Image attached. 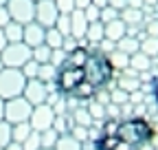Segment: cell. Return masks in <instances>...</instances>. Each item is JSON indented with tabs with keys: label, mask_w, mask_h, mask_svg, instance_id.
Returning a JSON list of instances; mask_svg holds the SVG:
<instances>
[{
	"label": "cell",
	"mask_w": 158,
	"mask_h": 150,
	"mask_svg": "<svg viewBox=\"0 0 158 150\" xmlns=\"http://www.w3.org/2000/svg\"><path fill=\"white\" fill-rule=\"evenodd\" d=\"M44 33H46V29H44L42 24H37L35 20H33V22H27V24H24V31H22V42H24L27 46L35 49V46H40V44H44Z\"/></svg>",
	"instance_id": "obj_11"
},
{
	"label": "cell",
	"mask_w": 158,
	"mask_h": 150,
	"mask_svg": "<svg viewBox=\"0 0 158 150\" xmlns=\"http://www.w3.org/2000/svg\"><path fill=\"white\" fill-rule=\"evenodd\" d=\"M81 141H77L70 133H62L57 137V141H55V146H53V150H81Z\"/></svg>",
	"instance_id": "obj_17"
},
{
	"label": "cell",
	"mask_w": 158,
	"mask_h": 150,
	"mask_svg": "<svg viewBox=\"0 0 158 150\" xmlns=\"http://www.w3.org/2000/svg\"><path fill=\"white\" fill-rule=\"evenodd\" d=\"M31 126L29 121H20V124H11V141H18V143H22L29 135H31Z\"/></svg>",
	"instance_id": "obj_23"
},
{
	"label": "cell",
	"mask_w": 158,
	"mask_h": 150,
	"mask_svg": "<svg viewBox=\"0 0 158 150\" xmlns=\"http://www.w3.org/2000/svg\"><path fill=\"white\" fill-rule=\"evenodd\" d=\"M84 40H88L90 44H99V42H101V40H103V22H101V20H97V22H88Z\"/></svg>",
	"instance_id": "obj_19"
},
{
	"label": "cell",
	"mask_w": 158,
	"mask_h": 150,
	"mask_svg": "<svg viewBox=\"0 0 158 150\" xmlns=\"http://www.w3.org/2000/svg\"><path fill=\"white\" fill-rule=\"evenodd\" d=\"M0 71H2V62H0Z\"/></svg>",
	"instance_id": "obj_54"
},
{
	"label": "cell",
	"mask_w": 158,
	"mask_h": 150,
	"mask_svg": "<svg viewBox=\"0 0 158 150\" xmlns=\"http://www.w3.org/2000/svg\"><path fill=\"white\" fill-rule=\"evenodd\" d=\"M59 13H70L75 9V0H53Z\"/></svg>",
	"instance_id": "obj_39"
},
{
	"label": "cell",
	"mask_w": 158,
	"mask_h": 150,
	"mask_svg": "<svg viewBox=\"0 0 158 150\" xmlns=\"http://www.w3.org/2000/svg\"><path fill=\"white\" fill-rule=\"evenodd\" d=\"M31 60V46L24 42H9L0 51V62L7 68H22Z\"/></svg>",
	"instance_id": "obj_4"
},
{
	"label": "cell",
	"mask_w": 158,
	"mask_h": 150,
	"mask_svg": "<svg viewBox=\"0 0 158 150\" xmlns=\"http://www.w3.org/2000/svg\"><path fill=\"white\" fill-rule=\"evenodd\" d=\"M118 88H123L125 93H134V90H138V88H141V80H138L136 75L125 73L123 77L118 80Z\"/></svg>",
	"instance_id": "obj_27"
},
{
	"label": "cell",
	"mask_w": 158,
	"mask_h": 150,
	"mask_svg": "<svg viewBox=\"0 0 158 150\" xmlns=\"http://www.w3.org/2000/svg\"><path fill=\"white\" fill-rule=\"evenodd\" d=\"M149 66H152V58H147L145 53L136 51V53H132V55H130L127 68H132L134 73H145V71H149Z\"/></svg>",
	"instance_id": "obj_15"
},
{
	"label": "cell",
	"mask_w": 158,
	"mask_h": 150,
	"mask_svg": "<svg viewBox=\"0 0 158 150\" xmlns=\"http://www.w3.org/2000/svg\"><path fill=\"white\" fill-rule=\"evenodd\" d=\"M127 7H132V9H143L145 5H143V0H127Z\"/></svg>",
	"instance_id": "obj_43"
},
{
	"label": "cell",
	"mask_w": 158,
	"mask_h": 150,
	"mask_svg": "<svg viewBox=\"0 0 158 150\" xmlns=\"http://www.w3.org/2000/svg\"><path fill=\"white\" fill-rule=\"evenodd\" d=\"M90 5V0H75V9H86Z\"/></svg>",
	"instance_id": "obj_45"
},
{
	"label": "cell",
	"mask_w": 158,
	"mask_h": 150,
	"mask_svg": "<svg viewBox=\"0 0 158 150\" xmlns=\"http://www.w3.org/2000/svg\"><path fill=\"white\" fill-rule=\"evenodd\" d=\"M2 119H5V99L0 97V121H2Z\"/></svg>",
	"instance_id": "obj_48"
},
{
	"label": "cell",
	"mask_w": 158,
	"mask_h": 150,
	"mask_svg": "<svg viewBox=\"0 0 158 150\" xmlns=\"http://www.w3.org/2000/svg\"><path fill=\"white\" fill-rule=\"evenodd\" d=\"M84 82V68H75L68 64H59L57 66V77H55V86L62 95H73L75 88Z\"/></svg>",
	"instance_id": "obj_5"
},
{
	"label": "cell",
	"mask_w": 158,
	"mask_h": 150,
	"mask_svg": "<svg viewBox=\"0 0 158 150\" xmlns=\"http://www.w3.org/2000/svg\"><path fill=\"white\" fill-rule=\"evenodd\" d=\"M110 99H112V104H116V106H123V104L130 102V93H125L123 88H118V86H116V88L112 90Z\"/></svg>",
	"instance_id": "obj_33"
},
{
	"label": "cell",
	"mask_w": 158,
	"mask_h": 150,
	"mask_svg": "<svg viewBox=\"0 0 158 150\" xmlns=\"http://www.w3.org/2000/svg\"><path fill=\"white\" fill-rule=\"evenodd\" d=\"M7 5V0H0V7H5Z\"/></svg>",
	"instance_id": "obj_52"
},
{
	"label": "cell",
	"mask_w": 158,
	"mask_h": 150,
	"mask_svg": "<svg viewBox=\"0 0 158 150\" xmlns=\"http://www.w3.org/2000/svg\"><path fill=\"white\" fill-rule=\"evenodd\" d=\"M55 77H57V66H55V64H51V62L40 64V71H37V80H40V82L55 84Z\"/></svg>",
	"instance_id": "obj_21"
},
{
	"label": "cell",
	"mask_w": 158,
	"mask_h": 150,
	"mask_svg": "<svg viewBox=\"0 0 158 150\" xmlns=\"http://www.w3.org/2000/svg\"><path fill=\"white\" fill-rule=\"evenodd\" d=\"M68 117L66 115H55V121H53V128L57 130V133L59 135H62V133H68Z\"/></svg>",
	"instance_id": "obj_36"
},
{
	"label": "cell",
	"mask_w": 158,
	"mask_h": 150,
	"mask_svg": "<svg viewBox=\"0 0 158 150\" xmlns=\"http://www.w3.org/2000/svg\"><path fill=\"white\" fill-rule=\"evenodd\" d=\"M5 9L13 22L27 24V22H33L35 18V0H7Z\"/></svg>",
	"instance_id": "obj_7"
},
{
	"label": "cell",
	"mask_w": 158,
	"mask_h": 150,
	"mask_svg": "<svg viewBox=\"0 0 158 150\" xmlns=\"http://www.w3.org/2000/svg\"><path fill=\"white\" fill-rule=\"evenodd\" d=\"M125 33H127V24L121 20V18H114V20H110V22L103 24V38L110 40V42H114V44L121 40Z\"/></svg>",
	"instance_id": "obj_13"
},
{
	"label": "cell",
	"mask_w": 158,
	"mask_h": 150,
	"mask_svg": "<svg viewBox=\"0 0 158 150\" xmlns=\"http://www.w3.org/2000/svg\"><path fill=\"white\" fill-rule=\"evenodd\" d=\"M62 42H64V35L59 33L55 27H48L46 33H44V44L51 46V49H62Z\"/></svg>",
	"instance_id": "obj_25"
},
{
	"label": "cell",
	"mask_w": 158,
	"mask_h": 150,
	"mask_svg": "<svg viewBox=\"0 0 158 150\" xmlns=\"http://www.w3.org/2000/svg\"><path fill=\"white\" fill-rule=\"evenodd\" d=\"M20 71H22V75H24L27 80H35V77H37V71H40V64H37L35 60H29Z\"/></svg>",
	"instance_id": "obj_34"
},
{
	"label": "cell",
	"mask_w": 158,
	"mask_h": 150,
	"mask_svg": "<svg viewBox=\"0 0 158 150\" xmlns=\"http://www.w3.org/2000/svg\"><path fill=\"white\" fill-rule=\"evenodd\" d=\"M57 15H59V11H57L53 0H37V2H35V18H33V20L37 24H42L44 29L55 27Z\"/></svg>",
	"instance_id": "obj_10"
},
{
	"label": "cell",
	"mask_w": 158,
	"mask_h": 150,
	"mask_svg": "<svg viewBox=\"0 0 158 150\" xmlns=\"http://www.w3.org/2000/svg\"><path fill=\"white\" fill-rule=\"evenodd\" d=\"M55 29L62 33L64 38H68L70 35V15L68 13H59L57 20H55Z\"/></svg>",
	"instance_id": "obj_29"
},
{
	"label": "cell",
	"mask_w": 158,
	"mask_h": 150,
	"mask_svg": "<svg viewBox=\"0 0 158 150\" xmlns=\"http://www.w3.org/2000/svg\"><path fill=\"white\" fill-rule=\"evenodd\" d=\"M40 150H53V148H40Z\"/></svg>",
	"instance_id": "obj_53"
},
{
	"label": "cell",
	"mask_w": 158,
	"mask_h": 150,
	"mask_svg": "<svg viewBox=\"0 0 158 150\" xmlns=\"http://www.w3.org/2000/svg\"><path fill=\"white\" fill-rule=\"evenodd\" d=\"M24 86H27V77L22 75V71L2 66V71H0V97L2 99L20 97Z\"/></svg>",
	"instance_id": "obj_3"
},
{
	"label": "cell",
	"mask_w": 158,
	"mask_h": 150,
	"mask_svg": "<svg viewBox=\"0 0 158 150\" xmlns=\"http://www.w3.org/2000/svg\"><path fill=\"white\" fill-rule=\"evenodd\" d=\"M70 119H73V124H77V126H90L92 124V117H90V113H88V108H77V110H73L70 113Z\"/></svg>",
	"instance_id": "obj_28"
},
{
	"label": "cell",
	"mask_w": 158,
	"mask_h": 150,
	"mask_svg": "<svg viewBox=\"0 0 158 150\" xmlns=\"http://www.w3.org/2000/svg\"><path fill=\"white\" fill-rule=\"evenodd\" d=\"M90 5H94V7H99V9H103V7H108V0H90Z\"/></svg>",
	"instance_id": "obj_47"
},
{
	"label": "cell",
	"mask_w": 158,
	"mask_h": 150,
	"mask_svg": "<svg viewBox=\"0 0 158 150\" xmlns=\"http://www.w3.org/2000/svg\"><path fill=\"white\" fill-rule=\"evenodd\" d=\"M108 60H110V64H112V68H114V71H116V68H127L130 55H127V53H123V51H118V49H114V51H110V53H108Z\"/></svg>",
	"instance_id": "obj_24"
},
{
	"label": "cell",
	"mask_w": 158,
	"mask_h": 150,
	"mask_svg": "<svg viewBox=\"0 0 158 150\" xmlns=\"http://www.w3.org/2000/svg\"><path fill=\"white\" fill-rule=\"evenodd\" d=\"M138 51L145 53L147 58H156V55H158V35H145V38H141V46H138Z\"/></svg>",
	"instance_id": "obj_20"
},
{
	"label": "cell",
	"mask_w": 158,
	"mask_h": 150,
	"mask_svg": "<svg viewBox=\"0 0 158 150\" xmlns=\"http://www.w3.org/2000/svg\"><path fill=\"white\" fill-rule=\"evenodd\" d=\"M86 60H88V46L77 44L73 51H68V53H66V58H64V62H62V64H68V66H75V68H84Z\"/></svg>",
	"instance_id": "obj_14"
},
{
	"label": "cell",
	"mask_w": 158,
	"mask_h": 150,
	"mask_svg": "<svg viewBox=\"0 0 158 150\" xmlns=\"http://www.w3.org/2000/svg\"><path fill=\"white\" fill-rule=\"evenodd\" d=\"M55 108L46 102V104H40V106H33L31 115H29V126L35 130V133H42V130H48L53 128V121H55Z\"/></svg>",
	"instance_id": "obj_8"
},
{
	"label": "cell",
	"mask_w": 158,
	"mask_h": 150,
	"mask_svg": "<svg viewBox=\"0 0 158 150\" xmlns=\"http://www.w3.org/2000/svg\"><path fill=\"white\" fill-rule=\"evenodd\" d=\"M33 106L20 95V97H11L5 99V121L9 124H20V121H29Z\"/></svg>",
	"instance_id": "obj_6"
},
{
	"label": "cell",
	"mask_w": 158,
	"mask_h": 150,
	"mask_svg": "<svg viewBox=\"0 0 158 150\" xmlns=\"http://www.w3.org/2000/svg\"><path fill=\"white\" fill-rule=\"evenodd\" d=\"M5 44H7V40H5V33H2V29H0V51L5 49Z\"/></svg>",
	"instance_id": "obj_49"
},
{
	"label": "cell",
	"mask_w": 158,
	"mask_h": 150,
	"mask_svg": "<svg viewBox=\"0 0 158 150\" xmlns=\"http://www.w3.org/2000/svg\"><path fill=\"white\" fill-rule=\"evenodd\" d=\"M22 31H24V24H20V22H7L2 27V33H5V40L7 44L9 42H22Z\"/></svg>",
	"instance_id": "obj_18"
},
{
	"label": "cell",
	"mask_w": 158,
	"mask_h": 150,
	"mask_svg": "<svg viewBox=\"0 0 158 150\" xmlns=\"http://www.w3.org/2000/svg\"><path fill=\"white\" fill-rule=\"evenodd\" d=\"M156 2H158V0H143V5H149V7H152V5H156Z\"/></svg>",
	"instance_id": "obj_50"
},
{
	"label": "cell",
	"mask_w": 158,
	"mask_h": 150,
	"mask_svg": "<svg viewBox=\"0 0 158 150\" xmlns=\"http://www.w3.org/2000/svg\"><path fill=\"white\" fill-rule=\"evenodd\" d=\"M22 97L31 104V106H40V104H46L48 102V84L40 82L37 77L35 80H27V86L22 90Z\"/></svg>",
	"instance_id": "obj_9"
},
{
	"label": "cell",
	"mask_w": 158,
	"mask_h": 150,
	"mask_svg": "<svg viewBox=\"0 0 158 150\" xmlns=\"http://www.w3.org/2000/svg\"><path fill=\"white\" fill-rule=\"evenodd\" d=\"M68 133H70V135H73L77 141H81V143L88 139V128H86V126H77V124H73Z\"/></svg>",
	"instance_id": "obj_35"
},
{
	"label": "cell",
	"mask_w": 158,
	"mask_h": 150,
	"mask_svg": "<svg viewBox=\"0 0 158 150\" xmlns=\"http://www.w3.org/2000/svg\"><path fill=\"white\" fill-rule=\"evenodd\" d=\"M152 137H154V130L147 124V119H143V117H132L125 121H118L116 139L130 146L132 150H138L141 146H145Z\"/></svg>",
	"instance_id": "obj_2"
},
{
	"label": "cell",
	"mask_w": 158,
	"mask_h": 150,
	"mask_svg": "<svg viewBox=\"0 0 158 150\" xmlns=\"http://www.w3.org/2000/svg\"><path fill=\"white\" fill-rule=\"evenodd\" d=\"M88 113H90L92 119H101V117L106 115V106H103L101 102H92L90 108H88Z\"/></svg>",
	"instance_id": "obj_37"
},
{
	"label": "cell",
	"mask_w": 158,
	"mask_h": 150,
	"mask_svg": "<svg viewBox=\"0 0 158 150\" xmlns=\"http://www.w3.org/2000/svg\"><path fill=\"white\" fill-rule=\"evenodd\" d=\"M68 15H70V38H75L77 42H81L84 35H86V27H88L84 9H73Z\"/></svg>",
	"instance_id": "obj_12"
},
{
	"label": "cell",
	"mask_w": 158,
	"mask_h": 150,
	"mask_svg": "<svg viewBox=\"0 0 158 150\" xmlns=\"http://www.w3.org/2000/svg\"><path fill=\"white\" fill-rule=\"evenodd\" d=\"M118 18L127 24V27H138L143 22V18H145V13H143V9H132V7H125V9H121L118 11Z\"/></svg>",
	"instance_id": "obj_16"
},
{
	"label": "cell",
	"mask_w": 158,
	"mask_h": 150,
	"mask_svg": "<svg viewBox=\"0 0 158 150\" xmlns=\"http://www.w3.org/2000/svg\"><path fill=\"white\" fill-rule=\"evenodd\" d=\"M99 13H101V9L94 7V5H88V7L84 9V15H86L88 22H97V20H99Z\"/></svg>",
	"instance_id": "obj_40"
},
{
	"label": "cell",
	"mask_w": 158,
	"mask_h": 150,
	"mask_svg": "<svg viewBox=\"0 0 158 150\" xmlns=\"http://www.w3.org/2000/svg\"><path fill=\"white\" fill-rule=\"evenodd\" d=\"M51 55H53V49H51V46H46V44H40V46L31 49V60H35L37 64L51 62Z\"/></svg>",
	"instance_id": "obj_26"
},
{
	"label": "cell",
	"mask_w": 158,
	"mask_h": 150,
	"mask_svg": "<svg viewBox=\"0 0 158 150\" xmlns=\"http://www.w3.org/2000/svg\"><path fill=\"white\" fill-rule=\"evenodd\" d=\"M7 22H11V18H9V13H7L5 7H0V29H2Z\"/></svg>",
	"instance_id": "obj_42"
},
{
	"label": "cell",
	"mask_w": 158,
	"mask_h": 150,
	"mask_svg": "<svg viewBox=\"0 0 158 150\" xmlns=\"http://www.w3.org/2000/svg\"><path fill=\"white\" fill-rule=\"evenodd\" d=\"M2 150H22V143H18V141H9Z\"/></svg>",
	"instance_id": "obj_44"
},
{
	"label": "cell",
	"mask_w": 158,
	"mask_h": 150,
	"mask_svg": "<svg viewBox=\"0 0 158 150\" xmlns=\"http://www.w3.org/2000/svg\"><path fill=\"white\" fill-rule=\"evenodd\" d=\"M9 141H11V124L2 119L0 121V150H2Z\"/></svg>",
	"instance_id": "obj_32"
},
{
	"label": "cell",
	"mask_w": 158,
	"mask_h": 150,
	"mask_svg": "<svg viewBox=\"0 0 158 150\" xmlns=\"http://www.w3.org/2000/svg\"><path fill=\"white\" fill-rule=\"evenodd\" d=\"M138 46H141V40H138V38H134V35H127V33L116 42V49H118V51H123V53H127V55L136 53Z\"/></svg>",
	"instance_id": "obj_22"
},
{
	"label": "cell",
	"mask_w": 158,
	"mask_h": 150,
	"mask_svg": "<svg viewBox=\"0 0 158 150\" xmlns=\"http://www.w3.org/2000/svg\"><path fill=\"white\" fill-rule=\"evenodd\" d=\"M154 95H156V99H158V80H156V84H154Z\"/></svg>",
	"instance_id": "obj_51"
},
{
	"label": "cell",
	"mask_w": 158,
	"mask_h": 150,
	"mask_svg": "<svg viewBox=\"0 0 158 150\" xmlns=\"http://www.w3.org/2000/svg\"><path fill=\"white\" fill-rule=\"evenodd\" d=\"M114 18H118V11H116V9H112V7H103V9H101V13H99V20H101L103 24H106V22H110V20H114Z\"/></svg>",
	"instance_id": "obj_38"
},
{
	"label": "cell",
	"mask_w": 158,
	"mask_h": 150,
	"mask_svg": "<svg viewBox=\"0 0 158 150\" xmlns=\"http://www.w3.org/2000/svg\"><path fill=\"white\" fill-rule=\"evenodd\" d=\"M42 148V141H40V133L31 130V135L22 141V150H40Z\"/></svg>",
	"instance_id": "obj_31"
},
{
	"label": "cell",
	"mask_w": 158,
	"mask_h": 150,
	"mask_svg": "<svg viewBox=\"0 0 158 150\" xmlns=\"http://www.w3.org/2000/svg\"><path fill=\"white\" fill-rule=\"evenodd\" d=\"M35 2H37V0H35Z\"/></svg>",
	"instance_id": "obj_55"
},
{
	"label": "cell",
	"mask_w": 158,
	"mask_h": 150,
	"mask_svg": "<svg viewBox=\"0 0 158 150\" xmlns=\"http://www.w3.org/2000/svg\"><path fill=\"white\" fill-rule=\"evenodd\" d=\"M57 137H59V133H57L55 128L42 130V133H40V141H42V148H53L55 141H57Z\"/></svg>",
	"instance_id": "obj_30"
},
{
	"label": "cell",
	"mask_w": 158,
	"mask_h": 150,
	"mask_svg": "<svg viewBox=\"0 0 158 150\" xmlns=\"http://www.w3.org/2000/svg\"><path fill=\"white\" fill-rule=\"evenodd\" d=\"M114 77V68L108 60V55L101 51H88V60L84 64V82L97 93L103 86L110 84V80Z\"/></svg>",
	"instance_id": "obj_1"
},
{
	"label": "cell",
	"mask_w": 158,
	"mask_h": 150,
	"mask_svg": "<svg viewBox=\"0 0 158 150\" xmlns=\"http://www.w3.org/2000/svg\"><path fill=\"white\" fill-rule=\"evenodd\" d=\"M145 35H158V22H152V24H149V31H147Z\"/></svg>",
	"instance_id": "obj_46"
},
{
	"label": "cell",
	"mask_w": 158,
	"mask_h": 150,
	"mask_svg": "<svg viewBox=\"0 0 158 150\" xmlns=\"http://www.w3.org/2000/svg\"><path fill=\"white\" fill-rule=\"evenodd\" d=\"M108 7H112V9H116V11H121V9L127 7V0H108Z\"/></svg>",
	"instance_id": "obj_41"
}]
</instances>
